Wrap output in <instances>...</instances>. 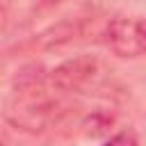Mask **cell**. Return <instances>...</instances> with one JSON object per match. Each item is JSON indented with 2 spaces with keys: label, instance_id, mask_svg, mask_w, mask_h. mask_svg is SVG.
<instances>
[{
  "label": "cell",
  "instance_id": "1",
  "mask_svg": "<svg viewBox=\"0 0 146 146\" xmlns=\"http://www.w3.org/2000/svg\"><path fill=\"white\" fill-rule=\"evenodd\" d=\"M103 43L123 59H137L146 50V30L141 16H114L103 30Z\"/></svg>",
  "mask_w": 146,
  "mask_h": 146
},
{
  "label": "cell",
  "instance_id": "2",
  "mask_svg": "<svg viewBox=\"0 0 146 146\" xmlns=\"http://www.w3.org/2000/svg\"><path fill=\"white\" fill-rule=\"evenodd\" d=\"M96 73H98V59L75 57L55 66L50 71V82L62 91H80L96 78Z\"/></svg>",
  "mask_w": 146,
  "mask_h": 146
},
{
  "label": "cell",
  "instance_id": "3",
  "mask_svg": "<svg viewBox=\"0 0 146 146\" xmlns=\"http://www.w3.org/2000/svg\"><path fill=\"white\" fill-rule=\"evenodd\" d=\"M107 141H110V144H119V141H128V144H137V137H132V135H128V132H121V135H114V137H110Z\"/></svg>",
  "mask_w": 146,
  "mask_h": 146
},
{
  "label": "cell",
  "instance_id": "4",
  "mask_svg": "<svg viewBox=\"0 0 146 146\" xmlns=\"http://www.w3.org/2000/svg\"><path fill=\"white\" fill-rule=\"evenodd\" d=\"M59 2H64V0H39L41 7H52V5H59Z\"/></svg>",
  "mask_w": 146,
  "mask_h": 146
},
{
  "label": "cell",
  "instance_id": "5",
  "mask_svg": "<svg viewBox=\"0 0 146 146\" xmlns=\"http://www.w3.org/2000/svg\"><path fill=\"white\" fill-rule=\"evenodd\" d=\"M9 7H11V0H0V16H2Z\"/></svg>",
  "mask_w": 146,
  "mask_h": 146
}]
</instances>
